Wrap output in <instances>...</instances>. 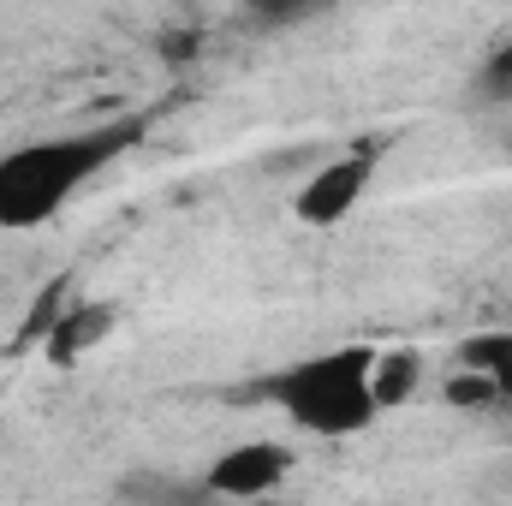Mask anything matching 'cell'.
I'll use <instances>...</instances> for the list:
<instances>
[{
    "label": "cell",
    "mask_w": 512,
    "mask_h": 506,
    "mask_svg": "<svg viewBox=\"0 0 512 506\" xmlns=\"http://www.w3.org/2000/svg\"><path fill=\"white\" fill-rule=\"evenodd\" d=\"M143 137V120H114V126L66 131L42 143H18L0 155V227L30 233L48 227L102 167H114L131 143Z\"/></svg>",
    "instance_id": "6da1fadb"
},
{
    "label": "cell",
    "mask_w": 512,
    "mask_h": 506,
    "mask_svg": "<svg viewBox=\"0 0 512 506\" xmlns=\"http://www.w3.org/2000/svg\"><path fill=\"white\" fill-rule=\"evenodd\" d=\"M370 376H376V346H334V352H316V358L280 370L268 381V393L304 435L346 441L376 423Z\"/></svg>",
    "instance_id": "7a4b0ae2"
},
{
    "label": "cell",
    "mask_w": 512,
    "mask_h": 506,
    "mask_svg": "<svg viewBox=\"0 0 512 506\" xmlns=\"http://www.w3.org/2000/svg\"><path fill=\"white\" fill-rule=\"evenodd\" d=\"M286 477H292V453L280 441H239V447L209 459L203 489H209V501L251 506V501H274L286 489Z\"/></svg>",
    "instance_id": "3957f363"
},
{
    "label": "cell",
    "mask_w": 512,
    "mask_h": 506,
    "mask_svg": "<svg viewBox=\"0 0 512 506\" xmlns=\"http://www.w3.org/2000/svg\"><path fill=\"white\" fill-rule=\"evenodd\" d=\"M370 179H376V149H352V155H334L328 167H316L304 185H298V197H292V215L304 221V227H316V233H328V227H340L364 197H370Z\"/></svg>",
    "instance_id": "277c9868"
},
{
    "label": "cell",
    "mask_w": 512,
    "mask_h": 506,
    "mask_svg": "<svg viewBox=\"0 0 512 506\" xmlns=\"http://www.w3.org/2000/svg\"><path fill=\"white\" fill-rule=\"evenodd\" d=\"M102 328H114V310H108V304H78V310H66V316L54 322L48 358H54V364H66V358L90 352V346L102 340Z\"/></svg>",
    "instance_id": "5b68a950"
},
{
    "label": "cell",
    "mask_w": 512,
    "mask_h": 506,
    "mask_svg": "<svg viewBox=\"0 0 512 506\" xmlns=\"http://www.w3.org/2000/svg\"><path fill=\"white\" fill-rule=\"evenodd\" d=\"M417 381H423V352H417V346L376 352V376H370V387H376V411L405 405V399L417 393Z\"/></svg>",
    "instance_id": "8992f818"
},
{
    "label": "cell",
    "mask_w": 512,
    "mask_h": 506,
    "mask_svg": "<svg viewBox=\"0 0 512 506\" xmlns=\"http://www.w3.org/2000/svg\"><path fill=\"white\" fill-rule=\"evenodd\" d=\"M459 364L471 376H483L501 399H512V334H471L459 346Z\"/></svg>",
    "instance_id": "52a82bcc"
},
{
    "label": "cell",
    "mask_w": 512,
    "mask_h": 506,
    "mask_svg": "<svg viewBox=\"0 0 512 506\" xmlns=\"http://www.w3.org/2000/svg\"><path fill=\"white\" fill-rule=\"evenodd\" d=\"M126 501L137 506H203L209 501V489H203V477L197 483H179V477H131L126 483Z\"/></svg>",
    "instance_id": "ba28073f"
},
{
    "label": "cell",
    "mask_w": 512,
    "mask_h": 506,
    "mask_svg": "<svg viewBox=\"0 0 512 506\" xmlns=\"http://www.w3.org/2000/svg\"><path fill=\"white\" fill-rule=\"evenodd\" d=\"M477 96H483V102H512V42L483 60V72H477Z\"/></svg>",
    "instance_id": "9c48e42d"
},
{
    "label": "cell",
    "mask_w": 512,
    "mask_h": 506,
    "mask_svg": "<svg viewBox=\"0 0 512 506\" xmlns=\"http://www.w3.org/2000/svg\"><path fill=\"white\" fill-rule=\"evenodd\" d=\"M447 399H453V405H501V393H495L483 376H471V370L447 387Z\"/></svg>",
    "instance_id": "30bf717a"
},
{
    "label": "cell",
    "mask_w": 512,
    "mask_h": 506,
    "mask_svg": "<svg viewBox=\"0 0 512 506\" xmlns=\"http://www.w3.org/2000/svg\"><path fill=\"white\" fill-rule=\"evenodd\" d=\"M251 506H280V501H251Z\"/></svg>",
    "instance_id": "8fae6325"
}]
</instances>
